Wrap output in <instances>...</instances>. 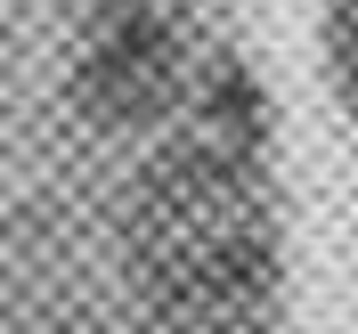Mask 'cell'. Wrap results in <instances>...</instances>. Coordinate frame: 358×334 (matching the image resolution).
Segmentation results:
<instances>
[{"mask_svg": "<svg viewBox=\"0 0 358 334\" xmlns=\"http://www.w3.org/2000/svg\"><path fill=\"white\" fill-rule=\"evenodd\" d=\"M326 66H334V90L358 106V0H326Z\"/></svg>", "mask_w": 358, "mask_h": 334, "instance_id": "obj_2", "label": "cell"}, {"mask_svg": "<svg viewBox=\"0 0 358 334\" xmlns=\"http://www.w3.org/2000/svg\"><path fill=\"white\" fill-rule=\"evenodd\" d=\"M187 49L163 0H98L73 49V98L98 123H155L179 98Z\"/></svg>", "mask_w": 358, "mask_h": 334, "instance_id": "obj_1", "label": "cell"}]
</instances>
